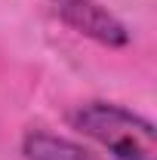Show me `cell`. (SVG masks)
Masks as SVG:
<instances>
[{"instance_id":"1","label":"cell","mask_w":157,"mask_h":160,"mask_svg":"<svg viewBox=\"0 0 157 160\" xmlns=\"http://www.w3.org/2000/svg\"><path fill=\"white\" fill-rule=\"evenodd\" d=\"M68 123L114 160H157L154 123L123 105L86 102L68 114Z\"/></svg>"},{"instance_id":"2","label":"cell","mask_w":157,"mask_h":160,"mask_svg":"<svg viewBox=\"0 0 157 160\" xmlns=\"http://www.w3.org/2000/svg\"><path fill=\"white\" fill-rule=\"evenodd\" d=\"M53 12L71 31L96 40L102 46H126L129 43L126 25L96 0H53Z\"/></svg>"},{"instance_id":"3","label":"cell","mask_w":157,"mask_h":160,"mask_svg":"<svg viewBox=\"0 0 157 160\" xmlns=\"http://www.w3.org/2000/svg\"><path fill=\"white\" fill-rule=\"evenodd\" d=\"M22 154L25 160H102L89 148L46 129H28L22 139Z\"/></svg>"}]
</instances>
